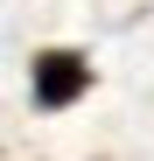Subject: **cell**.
I'll list each match as a JSON object with an SVG mask.
<instances>
[{"instance_id": "obj_1", "label": "cell", "mask_w": 154, "mask_h": 161, "mask_svg": "<svg viewBox=\"0 0 154 161\" xmlns=\"http://www.w3.org/2000/svg\"><path fill=\"white\" fill-rule=\"evenodd\" d=\"M28 91L42 112H63V105H77L91 91V63L77 56V49H35V63H28Z\"/></svg>"}]
</instances>
